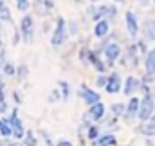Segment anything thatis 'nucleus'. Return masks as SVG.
Returning <instances> with one entry per match:
<instances>
[{"label": "nucleus", "mask_w": 155, "mask_h": 146, "mask_svg": "<svg viewBox=\"0 0 155 146\" xmlns=\"http://www.w3.org/2000/svg\"><path fill=\"white\" fill-rule=\"evenodd\" d=\"M88 115L94 119V121H99L103 115H105V105L99 101V103H96V105H92L90 110H88Z\"/></svg>", "instance_id": "2eb2a0df"}, {"label": "nucleus", "mask_w": 155, "mask_h": 146, "mask_svg": "<svg viewBox=\"0 0 155 146\" xmlns=\"http://www.w3.org/2000/svg\"><path fill=\"white\" fill-rule=\"evenodd\" d=\"M148 2H150V0H141V5H143V7H146V4H148Z\"/></svg>", "instance_id": "7c9ffc66"}, {"label": "nucleus", "mask_w": 155, "mask_h": 146, "mask_svg": "<svg viewBox=\"0 0 155 146\" xmlns=\"http://www.w3.org/2000/svg\"><path fill=\"white\" fill-rule=\"evenodd\" d=\"M20 29H22V35L25 41H31L33 40V33H35V22L31 16H24L22 18V24H20Z\"/></svg>", "instance_id": "423d86ee"}, {"label": "nucleus", "mask_w": 155, "mask_h": 146, "mask_svg": "<svg viewBox=\"0 0 155 146\" xmlns=\"http://www.w3.org/2000/svg\"><path fill=\"white\" fill-rule=\"evenodd\" d=\"M124 22H126V31L132 38L139 36V31H141V25H139V20H137V15L134 11H126L124 15Z\"/></svg>", "instance_id": "7ed1b4c3"}, {"label": "nucleus", "mask_w": 155, "mask_h": 146, "mask_svg": "<svg viewBox=\"0 0 155 146\" xmlns=\"http://www.w3.org/2000/svg\"><path fill=\"white\" fill-rule=\"evenodd\" d=\"M16 7H18L20 11H27V7H29V0H16Z\"/></svg>", "instance_id": "4be33fe9"}, {"label": "nucleus", "mask_w": 155, "mask_h": 146, "mask_svg": "<svg viewBox=\"0 0 155 146\" xmlns=\"http://www.w3.org/2000/svg\"><path fill=\"white\" fill-rule=\"evenodd\" d=\"M116 16H117V7L116 5H108V13H107V22H114L116 20Z\"/></svg>", "instance_id": "6ab92c4d"}, {"label": "nucleus", "mask_w": 155, "mask_h": 146, "mask_svg": "<svg viewBox=\"0 0 155 146\" xmlns=\"http://www.w3.org/2000/svg\"><path fill=\"white\" fill-rule=\"evenodd\" d=\"M43 4H45V7H47V11H49V9H52V5H54V0H43Z\"/></svg>", "instance_id": "cd10ccee"}, {"label": "nucleus", "mask_w": 155, "mask_h": 146, "mask_svg": "<svg viewBox=\"0 0 155 146\" xmlns=\"http://www.w3.org/2000/svg\"><path fill=\"white\" fill-rule=\"evenodd\" d=\"M114 144H116V137L112 134H107V135L97 139V146H114Z\"/></svg>", "instance_id": "dca6fc26"}, {"label": "nucleus", "mask_w": 155, "mask_h": 146, "mask_svg": "<svg viewBox=\"0 0 155 146\" xmlns=\"http://www.w3.org/2000/svg\"><path fill=\"white\" fill-rule=\"evenodd\" d=\"M60 85H61V88H63V99H69V85H67L65 81H61Z\"/></svg>", "instance_id": "bb28decb"}, {"label": "nucleus", "mask_w": 155, "mask_h": 146, "mask_svg": "<svg viewBox=\"0 0 155 146\" xmlns=\"http://www.w3.org/2000/svg\"><path fill=\"white\" fill-rule=\"evenodd\" d=\"M153 114H155V98L150 92V94H144V98L141 99V107H139L137 117L141 119V123H146V121H150L153 117Z\"/></svg>", "instance_id": "f257e3e1"}, {"label": "nucleus", "mask_w": 155, "mask_h": 146, "mask_svg": "<svg viewBox=\"0 0 155 146\" xmlns=\"http://www.w3.org/2000/svg\"><path fill=\"white\" fill-rule=\"evenodd\" d=\"M24 146H36V143H35V137H33V134H31V132H27V139H25Z\"/></svg>", "instance_id": "393cba45"}, {"label": "nucleus", "mask_w": 155, "mask_h": 146, "mask_svg": "<svg viewBox=\"0 0 155 146\" xmlns=\"http://www.w3.org/2000/svg\"><path fill=\"white\" fill-rule=\"evenodd\" d=\"M144 71H146V76L155 74V49H150L148 54L144 56Z\"/></svg>", "instance_id": "f8f14e48"}, {"label": "nucleus", "mask_w": 155, "mask_h": 146, "mask_svg": "<svg viewBox=\"0 0 155 146\" xmlns=\"http://www.w3.org/2000/svg\"><path fill=\"white\" fill-rule=\"evenodd\" d=\"M124 112H126V105H123V103L112 105V114L114 115H124Z\"/></svg>", "instance_id": "a211bd4d"}, {"label": "nucleus", "mask_w": 155, "mask_h": 146, "mask_svg": "<svg viewBox=\"0 0 155 146\" xmlns=\"http://www.w3.org/2000/svg\"><path fill=\"white\" fill-rule=\"evenodd\" d=\"M56 146H72V144H71L69 141H60V143H58Z\"/></svg>", "instance_id": "c756f323"}, {"label": "nucleus", "mask_w": 155, "mask_h": 146, "mask_svg": "<svg viewBox=\"0 0 155 146\" xmlns=\"http://www.w3.org/2000/svg\"><path fill=\"white\" fill-rule=\"evenodd\" d=\"M137 132H139V134H143V135H146V137H152V135H155V119L152 117V121L143 123V124L137 128Z\"/></svg>", "instance_id": "4468645a"}, {"label": "nucleus", "mask_w": 155, "mask_h": 146, "mask_svg": "<svg viewBox=\"0 0 155 146\" xmlns=\"http://www.w3.org/2000/svg\"><path fill=\"white\" fill-rule=\"evenodd\" d=\"M25 72H27V67H24V65H22V67H20V79L25 76Z\"/></svg>", "instance_id": "c85d7f7f"}, {"label": "nucleus", "mask_w": 155, "mask_h": 146, "mask_svg": "<svg viewBox=\"0 0 155 146\" xmlns=\"http://www.w3.org/2000/svg\"><path fill=\"white\" fill-rule=\"evenodd\" d=\"M0 18L5 20V22H13V20H11V15H9V11H7V7H5L4 4L0 5Z\"/></svg>", "instance_id": "aec40b11"}, {"label": "nucleus", "mask_w": 155, "mask_h": 146, "mask_svg": "<svg viewBox=\"0 0 155 146\" xmlns=\"http://www.w3.org/2000/svg\"><path fill=\"white\" fill-rule=\"evenodd\" d=\"M107 81H108V78L101 74V76H99V78L96 79V85H97V87H107Z\"/></svg>", "instance_id": "b1692460"}, {"label": "nucleus", "mask_w": 155, "mask_h": 146, "mask_svg": "<svg viewBox=\"0 0 155 146\" xmlns=\"http://www.w3.org/2000/svg\"><path fill=\"white\" fill-rule=\"evenodd\" d=\"M135 45H137V49H139V52H141V54H144V56L148 54V49H146V41H144V40H139Z\"/></svg>", "instance_id": "412c9836"}, {"label": "nucleus", "mask_w": 155, "mask_h": 146, "mask_svg": "<svg viewBox=\"0 0 155 146\" xmlns=\"http://www.w3.org/2000/svg\"><path fill=\"white\" fill-rule=\"evenodd\" d=\"M107 92L108 94H117L121 90V76L117 72H112L108 76V81H107Z\"/></svg>", "instance_id": "1a4fd4ad"}, {"label": "nucleus", "mask_w": 155, "mask_h": 146, "mask_svg": "<svg viewBox=\"0 0 155 146\" xmlns=\"http://www.w3.org/2000/svg\"><path fill=\"white\" fill-rule=\"evenodd\" d=\"M143 38L144 41H155V18H146L143 22Z\"/></svg>", "instance_id": "39448f33"}, {"label": "nucleus", "mask_w": 155, "mask_h": 146, "mask_svg": "<svg viewBox=\"0 0 155 146\" xmlns=\"http://www.w3.org/2000/svg\"><path fill=\"white\" fill-rule=\"evenodd\" d=\"M153 119H155V114H153Z\"/></svg>", "instance_id": "f704fd0d"}, {"label": "nucleus", "mask_w": 155, "mask_h": 146, "mask_svg": "<svg viewBox=\"0 0 155 146\" xmlns=\"http://www.w3.org/2000/svg\"><path fill=\"white\" fill-rule=\"evenodd\" d=\"M0 134H2L4 137H9V135L13 134V130H11V123H9L7 119H0Z\"/></svg>", "instance_id": "f3484780"}, {"label": "nucleus", "mask_w": 155, "mask_h": 146, "mask_svg": "<svg viewBox=\"0 0 155 146\" xmlns=\"http://www.w3.org/2000/svg\"><path fill=\"white\" fill-rule=\"evenodd\" d=\"M152 2H153V4H155V0H152Z\"/></svg>", "instance_id": "72a5a7b5"}, {"label": "nucleus", "mask_w": 155, "mask_h": 146, "mask_svg": "<svg viewBox=\"0 0 155 146\" xmlns=\"http://www.w3.org/2000/svg\"><path fill=\"white\" fill-rule=\"evenodd\" d=\"M103 52H105V56H107L108 65H114V61H117V60L121 58V47H119V43H116V41H108V43L105 45Z\"/></svg>", "instance_id": "20e7f679"}, {"label": "nucleus", "mask_w": 155, "mask_h": 146, "mask_svg": "<svg viewBox=\"0 0 155 146\" xmlns=\"http://www.w3.org/2000/svg\"><path fill=\"white\" fill-rule=\"evenodd\" d=\"M97 135H99V128L97 126H92L88 130V139H97Z\"/></svg>", "instance_id": "5701e85b"}, {"label": "nucleus", "mask_w": 155, "mask_h": 146, "mask_svg": "<svg viewBox=\"0 0 155 146\" xmlns=\"http://www.w3.org/2000/svg\"><path fill=\"white\" fill-rule=\"evenodd\" d=\"M141 88V81L135 78V76H128L126 81H124V94L126 96H132L134 92H137Z\"/></svg>", "instance_id": "9d476101"}, {"label": "nucleus", "mask_w": 155, "mask_h": 146, "mask_svg": "<svg viewBox=\"0 0 155 146\" xmlns=\"http://www.w3.org/2000/svg\"><path fill=\"white\" fill-rule=\"evenodd\" d=\"M108 31H110V22H107V20L96 22V27H94V35H96V38H105L107 35H108Z\"/></svg>", "instance_id": "ddd939ff"}, {"label": "nucleus", "mask_w": 155, "mask_h": 146, "mask_svg": "<svg viewBox=\"0 0 155 146\" xmlns=\"http://www.w3.org/2000/svg\"><path fill=\"white\" fill-rule=\"evenodd\" d=\"M65 40H67V25H65V20H63V18H58V20H56V31H54V35L51 38V43H52L54 47H58V45H61Z\"/></svg>", "instance_id": "f03ea898"}, {"label": "nucleus", "mask_w": 155, "mask_h": 146, "mask_svg": "<svg viewBox=\"0 0 155 146\" xmlns=\"http://www.w3.org/2000/svg\"><path fill=\"white\" fill-rule=\"evenodd\" d=\"M139 107H141V99L139 98H130L128 105H126V112H124V119H134L139 114Z\"/></svg>", "instance_id": "6e6552de"}, {"label": "nucleus", "mask_w": 155, "mask_h": 146, "mask_svg": "<svg viewBox=\"0 0 155 146\" xmlns=\"http://www.w3.org/2000/svg\"><path fill=\"white\" fill-rule=\"evenodd\" d=\"M81 98H83V101L87 103V105H96V103H99V94L97 92H94V90H90V88H87V87H83L81 88Z\"/></svg>", "instance_id": "9b49d317"}, {"label": "nucleus", "mask_w": 155, "mask_h": 146, "mask_svg": "<svg viewBox=\"0 0 155 146\" xmlns=\"http://www.w3.org/2000/svg\"><path fill=\"white\" fill-rule=\"evenodd\" d=\"M116 2H126V0H116Z\"/></svg>", "instance_id": "2f4dec72"}, {"label": "nucleus", "mask_w": 155, "mask_h": 146, "mask_svg": "<svg viewBox=\"0 0 155 146\" xmlns=\"http://www.w3.org/2000/svg\"><path fill=\"white\" fill-rule=\"evenodd\" d=\"M9 123H11L13 135H15L16 139H22V137H24V126H22V121H20V119H18V115H16V110H13Z\"/></svg>", "instance_id": "0eeeda50"}, {"label": "nucleus", "mask_w": 155, "mask_h": 146, "mask_svg": "<svg viewBox=\"0 0 155 146\" xmlns=\"http://www.w3.org/2000/svg\"><path fill=\"white\" fill-rule=\"evenodd\" d=\"M4 72L7 74V76H13L15 74V67L11 63H4Z\"/></svg>", "instance_id": "a878e982"}, {"label": "nucleus", "mask_w": 155, "mask_h": 146, "mask_svg": "<svg viewBox=\"0 0 155 146\" xmlns=\"http://www.w3.org/2000/svg\"><path fill=\"white\" fill-rule=\"evenodd\" d=\"M2 4H4V2H2V0H0V5H2Z\"/></svg>", "instance_id": "473e14b6"}]
</instances>
